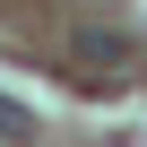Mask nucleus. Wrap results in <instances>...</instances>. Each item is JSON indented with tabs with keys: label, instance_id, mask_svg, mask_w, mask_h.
Returning a JSON list of instances; mask_svg holds the SVG:
<instances>
[{
	"label": "nucleus",
	"instance_id": "f257e3e1",
	"mask_svg": "<svg viewBox=\"0 0 147 147\" xmlns=\"http://www.w3.org/2000/svg\"><path fill=\"white\" fill-rule=\"evenodd\" d=\"M78 61H95L104 78H113V61H121V43H113V35H78Z\"/></svg>",
	"mask_w": 147,
	"mask_h": 147
},
{
	"label": "nucleus",
	"instance_id": "f03ea898",
	"mask_svg": "<svg viewBox=\"0 0 147 147\" xmlns=\"http://www.w3.org/2000/svg\"><path fill=\"white\" fill-rule=\"evenodd\" d=\"M26 130H35V113H26V104H9V95H0V138H26Z\"/></svg>",
	"mask_w": 147,
	"mask_h": 147
}]
</instances>
